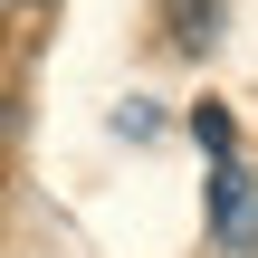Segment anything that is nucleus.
<instances>
[{"mask_svg": "<svg viewBox=\"0 0 258 258\" xmlns=\"http://www.w3.org/2000/svg\"><path fill=\"white\" fill-rule=\"evenodd\" d=\"M211 220L230 230V239H258V191H249V172L220 153V172H211Z\"/></svg>", "mask_w": 258, "mask_h": 258, "instance_id": "1", "label": "nucleus"}, {"mask_svg": "<svg viewBox=\"0 0 258 258\" xmlns=\"http://www.w3.org/2000/svg\"><path fill=\"white\" fill-rule=\"evenodd\" d=\"M211 29H220V0H172V48H211Z\"/></svg>", "mask_w": 258, "mask_h": 258, "instance_id": "2", "label": "nucleus"}, {"mask_svg": "<svg viewBox=\"0 0 258 258\" xmlns=\"http://www.w3.org/2000/svg\"><path fill=\"white\" fill-rule=\"evenodd\" d=\"M115 134H124V144H153V134H163V105H153V96L115 105Z\"/></svg>", "mask_w": 258, "mask_h": 258, "instance_id": "3", "label": "nucleus"}, {"mask_svg": "<svg viewBox=\"0 0 258 258\" xmlns=\"http://www.w3.org/2000/svg\"><path fill=\"white\" fill-rule=\"evenodd\" d=\"M191 134H201V144H211V163H220V153H230V144H239V124H230V105H201V115H191Z\"/></svg>", "mask_w": 258, "mask_h": 258, "instance_id": "4", "label": "nucleus"}, {"mask_svg": "<svg viewBox=\"0 0 258 258\" xmlns=\"http://www.w3.org/2000/svg\"><path fill=\"white\" fill-rule=\"evenodd\" d=\"M0 19H10V0H0Z\"/></svg>", "mask_w": 258, "mask_h": 258, "instance_id": "5", "label": "nucleus"}]
</instances>
